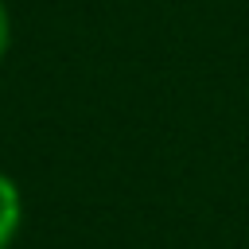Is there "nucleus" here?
Returning a JSON list of instances; mask_svg holds the SVG:
<instances>
[{"mask_svg": "<svg viewBox=\"0 0 249 249\" xmlns=\"http://www.w3.org/2000/svg\"><path fill=\"white\" fill-rule=\"evenodd\" d=\"M23 226V195L8 171H0V249H12Z\"/></svg>", "mask_w": 249, "mask_h": 249, "instance_id": "1", "label": "nucleus"}, {"mask_svg": "<svg viewBox=\"0 0 249 249\" xmlns=\"http://www.w3.org/2000/svg\"><path fill=\"white\" fill-rule=\"evenodd\" d=\"M8 47H12V16H8V4L0 0V58L8 54Z\"/></svg>", "mask_w": 249, "mask_h": 249, "instance_id": "2", "label": "nucleus"}]
</instances>
